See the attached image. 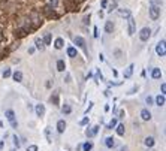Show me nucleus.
Returning a JSON list of instances; mask_svg holds the SVG:
<instances>
[{"label":"nucleus","instance_id":"obj_44","mask_svg":"<svg viewBox=\"0 0 166 151\" xmlns=\"http://www.w3.org/2000/svg\"><path fill=\"white\" fill-rule=\"evenodd\" d=\"M91 108H93V102H90V103H88V108H87V111H85V112H88Z\"/></svg>","mask_w":166,"mask_h":151},{"label":"nucleus","instance_id":"obj_7","mask_svg":"<svg viewBox=\"0 0 166 151\" xmlns=\"http://www.w3.org/2000/svg\"><path fill=\"white\" fill-rule=\"evenodd\" d=\"M118 15L123 16V18H129V16H132V15H130V9H127V8H121V9H118Z\"/></svg>","mask_w":166,"mask_h":151},{"label":"nucleus","instance_id":"obj_13","mask_svg":"<svg viewBox=\"0 0 166 151\" xmlns=\"http://www.w3.org/2000/svg\"><path fill=\"white\" fill-rule=\"evenodd\" d=\"M105 145H106L108 148H114L115 147V139L112 138V136L106 138V139H105Z\"/></svg>","mask_w":166,"mask_h":151},{"label":"nucleus","instance_id":"obj_6","mask_svg":"<svg viewBox=\"0 0 166 151\" xmlns=\"http://www.w3.org/2000/svg\"><path fill=\"white\" fill-rule=\"evenodd\" d=\"M97 132H99V126H93L91 129L85 132V135H87V138H93L94 135H97Z\"/></svg>","mask_w":166,"mask_h":151},{"label":"nucleus","instance_id":"obj_25","mask_svg":"<svg viewBox=\"0 0 166 151\" xmlns=\"http://www.w3.org/2000/svg\"><path fill=\"white\" fill-rule=\"evenodd\" d=\"M62 112L63 114H71L72 112V108H71V105H63V108H62Z\"/></svg>","mask_w":166,"mask_h":151},{"label":"nucleus","instance_id":"obj_43","mask_svg":"<svg viewBox=\"0 0 166 151\" xmlns=\"http://www.w3.org/2000/svg\"><path fill=\"white\" fill-rule=\"evenodd\" d=\"M136 90H138V87H133V88H132V90H130V91H129V94H133V93H135Z\"/></svg>","mask_w":166,"mask_h":151},{"label":"nucleus","instance_id":"obj_47","mask_svg":"<svg viewBox=\"0 0 166 151\" xmlns=\"http://www.w3.org/2000/svg\"><path fill=\"white\" fill-rule=\"evenodd\" d=\"M99 34H97V27H94V38H97Z\"/></svg>","mask_w":166,"mask_h":151},{"label":"nucleus","instance_id":"obj_28","mask_svg":"<svg viewBox=\"0 0 166 151\" xmlns=\"http://www.w3.org/2000/svg\"><path fill=\"white\" fill-rule=\"evenodd\" d=\"M117 8V2L115 0H111V3H109V6H108V12H112Z\"/></svg>","mask_w":166,"mask_h":151},{"label":"nucleus","instance_id":"obj_31","mask_svg":"<svg viewBox=\"0 0 166 151\" xmlns=\"http://www.w3.org/2000/svg\"><path fill=\"white\" fill-rule=\"evenodd\" d=\"M14 144H15L16 148H20V145H21V141H20V138L16 136V135H14Z\"/></svg>","mask_w":166,"mask_h":151},{"label":"nucleus","instance_id":"obj_22","mask_svg":"<svg viewBox=\"0 0 166 151\" xmlns=\"http://www.w3.org/2000/svg\"><path fill=\"white\" fill-rule=\"evenodd\" d=\"M112 30H114V24H112V21H106V24H105V32L112 33Z\"/></svg>","mask_w":166,"mask_h":151},{"label":"nucleus","instance_id":"obj_9","mask_svg":"<svg viewBox=\"0 0 166 151\" xmlns=\"http://www.w3.org/2000/svg\"><path fill=\"white\" fill-rule=\"evenodd\" d=\"M141 118H142L144 121H148V120H151V112L148 111L147 108H145V109H142V111H141Z\"/></svg>","mask_w":166,"mask_h":151},{"label":"nucleus","instance_id":"obj_35","mask_svg":"<svg viewBox=\"0 0 166 151\" xmlns=\"http://www.w3.org/2000/svg\"><path fill=\"white\" fill-rule=\"evenodd\" d=\"M88 121H90V118H88V117H85V118H82V120L80 121V124H81V126H85V124L88 123Z\"/></svg>","mask_w":166,"mask_h":151},{"label":"nucleus","instance_id":"obj_21","mask_svg":"<svg viewBox=\"0 0 166 151\" xmlns=\"http://www.w3.org/2000/svg\"><path fill=\"white\" fill-rule=\"evenodd\" d=\"M12 78H14V81H16V82H20V81H23V73L20 72V70H16V72H14Z\"/></svg>","mask_w":166,"mask_h":151},{"label":"nucleus","instance_id":"obj_14","mask_svg":"<svg viewBox=\"0 0 166 151\" xmlns=\"http://www.w3.org/2000/svg\"><path fill=\"white\" fill-rule=\"evenodd\" d=\"M34 45H36V49H39V51H43V49H45V45H43V40H42V39H39V38H36V39H34Z\"/></svg>","mask_w":166,"mask_h":151},{"label":"nucleus","instance_id":"obj_5","mask_svg":"<svg viewBox=\"0 0 166 151\" xmlns=\"http://www.w3.org/2000/svg\"><path fill=\"white\" fill-rule=\"evenodd\" d=\"M73 42H75V45H76V47H80V48L85 49V39H84V38H81V36H75V38H73Z\"/></svg>","mask_w":166,"mask_h":151},{"label":"nucleus","instance_id":"obj_32","mask_svg":"<svg viewBox=\"0 0 166 151\" xmlns=\"http://www.w3.org/2000/svg\"><path fill=\"white\" fill-rule=\"evenodd\" d=\"M51 102L54 105H58V94L57 93H54V96H51Z\"/></svg>","mask_w":166,"mask_h":151},{"label":"nucleus","instance_id":"obj_46","mask_svg":"<svg viewBox=\"0 0 166 151\" xmlns=\"http://www.w3.org/2000/svg\"><path fill=\"white\" fill-rule=\"evenodd\" d=\"M124 115H126V112H124V111H120V118H123Z\"/></svg>","mask_w":166,"mask_h":151},{"label":"nucleus","instance_id":"obj_41","mask_svg":"<svg viewBox=\"0 0 166 151\" xmlns=\"http://www.w3.org/2000/svg\"><path fill=\"white\" fill-rule=\"evenodd\" d=\"M3 39H5V36H3V30L0 29V42H3Z\"/></svg>","mask_w":166,"mask_h":151},{"label":"nucleus","instance_id":"obj_37","mask_svg":"<svg viewBox=\"0 0 166 151\" xmlns=\"http://www.w3.org/2000/svg\"><path fill=\"white\" fill-rule=\"evenodd\" d=\"M27 151H38V147H36V145H30V147L27 148Z\"/></svg>","mask_w":166,"mask_h":151},{"label":"nucleus","instance_id":"obj_10","mask_svg":"<svg viewBox=\"0 0 166 151\" xmlns=\"http://www.w3.org/2000/svg\"><path fill=\"white\" fill-rule=\"evenodd\" d=\"M151 76H153V79H160L162 78V70L159 67H154L151 70Z\"/></svg>","mask_w":166,"mask_h":151},{"label":"nucleus","instance_id":"obj_36","mask_svg":"<svg viewBox=\"0 0 166 151\" xmlns=\"http://www.w3.org/2000/svg\"><path fill=\"white\" fill-rule=\"evenodd\" d=\"M58 5V0H49V6H52V8H56Z\"/></svg>","mask_w":166,"mask_h":151},{"label":"nucleus","instance_id":"obj_20","mask_svg":"<svg viewBox=\"0 0 166 151\" xmlns=\"http://www.w3.org/2000/svg\"><path fill=\"white\" fill-rule=\"evenodd\" d=\"M144 144H145L147 147H153V145L156 144V141H154V138H153V136H148V138H145V139H144Z\"/></svg>","mask_w":166,"mask_h":151},{"label":"nucleus","instance_id":"obj_19","mask_svg":"<svg viewBox=\"0 0 166 151\" xmlns=\"http://www.w3.org/2000/svg\"><path fill=\"white\" fill-rule=\"evenodd\" d=\"M64 69H66L64 60H58L57 61V70H58V72H64Z\"/></svg>","mask_w":166,"mask_h":151},{"label":"nucleus","instance_id":"obj_49","mask_svg":"<svg viewBox=\"0 0 166 151\" xmlns=\"http://www.w3.org/2000/svg\"><path fill=\"white\" fill-rule=\"evenodd\" d=\"M11 151H16V150H11Z\"/></svg>","mask_w":166,"mask_h":151},{"label":"nucleus","instance_id":"obj_18","mask_svg":"<svg viewBox=\"0 0 166 151\" xmlns=\"http://www.w3.org/2000/svg\"><path fill=\"white\" fill-rule=\"evenodd\" d=\"M165 102H166V99H165V96H163V94H159V96L156 97V103H157V106H163Z\"/></svg>","mask_w":166,"mask_h":151},{"label":"nucleus","instance_id":"obj_8","mask_svg":"<svg viewBox=\"0 0 166 151\" xmlns=\"http://www.w3.org/2000/svg\"><path fill=\"white\" fill-rule=\"evenodd\" d=\"M34 111H36L38 117H43V115H45V106H43L42 103H40V105H36V108H34Z\"/></svg>","mask_w":166,"mask_h":151},{"label":"nucleus","instance_id":"obj_40","mask_svg":"<svg viewBox=\"0 0 166 151\" xmlns=\"http://www.w3.org/2000/svg\"><path fill=\"white\" fill-rule=\"evenodd\" d=\"M90 23V15L88 16H84V24H88Z\"/></svg>","mask_w":166,"mask_h":151},{"label":"nucleus","instance_id":"obj_17","mask_svg":"<svg viewBox=\"0 0 166 151\" xmlns=\"http://www.w3.org/2000/svg\"><path fill=\"white\" fill-rule=\"evenodd\" d=\"M54 47H56L57 49H62V48L64 47V40H63L62 38H57L56 42H54Z\"/></svg>","mask_w":166,"mask_h":151},{"label":"nucleus","instance_id":"obj_45","mask_svg":"<svg viewBox=\"0 0 166 151\" xmlns=\"http://www.w3.org/2000/svg\"><path fill=\"white\" fill-rule=\"evenodd\" d=\"M106 3H108V0H102V8H106Z\"/></svg>","mask_w":166,"mask_h":151},{"label":"nucleus","instance_id":"obj_50","mask_svg":"<svg viewBox=\"0 0 166 151\" xmlns=\"http://www.w3.org/2000/svg\"><path fill=\"white\" fill-rule=\"evenodd\" d=\"M150 151H151V150H150Z\"/></svg>","mask_w":166,"mask_h":151},{"label":"nucleus","instance_id":"obj_39","mask_svg":"<svg viewBox=\"0 0 166 151\" xmlns=\"http://www.w3.org/2000/svg\"><path fill=\"white\" fill-rule=\"evenodd\" d=\"M45 133H47V138H48V142H51V135H49V129H47V130H45Z\"/></svg>","mask_w":166,"mask_h":151},{"label":"nucleus","instance_id":"obj_26","mask_svg":"<svg viewBox=\"0 0 166 151\" xmlns=\"http://www.w3.org/2000/svg\"><path fill=\"white\" fill-rule=\"evenodd\" d=\"M42 40H43V45H49L51 43V33H47L45 38H43Z\"/></svg>","mask_w":166,"mask_h":151},{"label":"nucleus","instance_id":"obj_4","mask_svg":"<svg viewBox=\"0 0 166 151\" xmlns=\"http://www.w3.org/2000/svg\"><path fill=\"white\" fill-rule=\"evenodd\" d=\"M159 16H160V8L150 6V18L151 20H157Z\"/></svg>","mask_w":166,"mask_h":151},{"label":"nucleus","instance_id":"obj_42","mask_svg":"<svg viewBox=\"0 0 166 151\" xmlns=\"http://www.w3.org/2000/svg\"><path fill=\"white\" fill-rule=\"evenodd\" d=\"M11 126H12L14 129H16V127H18V123H16V121H12V123H11Z\"/></svg>","mask_w":166,"mask_h":151},{"label":"nucleus","instance_id":"obj_38","mask_svg":"<svg viewBox=\"0 0 166 151\" xmlns=\"http://www.w3.org/2000/svg\"><path fill=\"white\" fill-rule=\"evenodd\" d=\"M160 90H162V94L165 96V91H166V84H165V82L162 84V87H160Z\"/></svg>","mask_w":166,"mask_h":151},{"label":"nucleus","instance_id":"obj_1","mask_svg":"<svg viewBox=\"0 0 166 151\" xmlns=\"http://www.w3.org/2000/svg\"><path fill=\"white\" fill-rule=\"evenodd\" d=\"M165 45H166L165 39H162V40L156 45V52H157L160 57H165V56H166V47H165Z\"/></svg>","mask_w":166,"mask_h":151},{"label":"nucleus","instance_id":"obj_27","mask_svg":"<svg viewBox=\"0 0 166 151\" xmlns=\"http://www.w3.org/2000/svg\"><path fill=\"white\" fill-rule=\"evenodd\" d=\"M163 3L162 0H150V6H156V8H160Z\"/></svg>","mask_w":166,"mask_h":151},{"label":"nucleus","instance_id":"obj_2","mask_svg":"<svg viewBox=\"0 0 166 151\" xmlns=\"http://www.w3.org/2000/svg\"><path fill=\"white\" fill-rule=\"evenodd\" d=\"M150 36H151V30H150V27H144V29H141V32H139V39L145 42V40L150 39Z\"/></svg>","mask_w":166,"mask_h":151},{"label":"nucleus","instance_id":"obj_11","mask_svg":"<svg viewBox=\"0 0 166 151\" xmlns=\"http://www.w3.org/2000/svg\"><path fill=\"white\" fill-rule=\"evenodd\" d=\"M133 69H135V65H129L124 70V78H130L133 75Z\"/></svg>","mask_w":166,"mask_h":151},{"label":"nucleus","instance_id":"obj_15","mask_svg":"<svg viewBox=\"0 0 166 151\" xmlns=\"http://www.w3.org/2000/svg\"><path fill=\"white\" fill-rule=\"evenodd\" d=\"M5 115H6V118L9 120L11 123H12V121H15V112H14L12 109H8V111L5 112Z\"/></svg>","mask_w":166,"mask_h":151},{"label":"nucleus","instance_id":"obj_33","mask_svg":"<svg viewBox=\"0 0 166 151\" xmlns=\"http://www.w3.org/2000/svg\"><path fill=\"white\" fill-rule=\"evenodd\" d=\"M11 75H12L11 69H5V70H3V78H9Z\"/></svg>","mask_w":166,"mask_h":151},{"label":"nucleus","instance_id":"obj_34","mask_svg":"<svg viewBox=\"0 0 166 151\" xmlns=\"http://www.w3.org/2000/svg\"><path fill=\"white\" fill-rule=\"evenodd\" d=\"M153 102H154V100H153L151 96H147V97H145V103H147V105H153Z\"/></svg>","mask_w":166,"mask_h":151},{"label":"nucleus","instance_id":"obj_30","mask_svg":"<svg viewBox=\"0 0 166 151\" xmlns=\"http://www.w3.org/2000/svg\"><path fill=\"white\" fill-rule=\"evenodd\" d=\"M82 148H84V151H91L93 144H91V142H85V144L82 145Z\"/></svg>","mask_w":166,"mask_h":151},{"label":"nucleus","instance_id":"obj_16","mask_svg":"<svg viewBox=\"0 0 166 151\" xmlns=\"http://www.w3.org/2000/svg\"><path fill=\"white\" fill-rule=\"evenodd\" d=\"M27 34V29H18L15 30V38H24Z\"/></svg>","mask_w":166,"mask_h":151},{"label":"nucleus","instance_id":"obj_29","mask_svg":"<svg viewBox=\"0 0 166 151\" xmlns=\"http://www.w3.org/2000/svg\"><path fill=\"white\" fill-rule=\"evenodd\" d=\"M115 126H117V120H115V118H112V120H111V121L108 123V126H106V129H114Z\"/></svg>","mask_w":166,"mask_h":151},{"label":"nucleus","instance_id":"obj_48","mask_svg":"<svg viewBox=\"0 0 166 151\" xmlns=\"http://www.w3.org/2000/svg\"><path fill=\"white\" fill-rule=\"evenodd\" d=\"M3 145H5V142H3V141H0V150L3 148Z\"/></svg>","mask_w":166,"mask_h":151},{"label":"nucleus","instance_id":"obj_3","mask_svg":"<svg viewBox=\"0 0 166 151\" xmlns=\"http://www.w3.org/2000/svg\"><path fill=\"white\" fill-rule=\"evenodd\" d=\"M127 30H129V34H133L136 30V21L133 16H129L127 18Z\"/></svg>","mask_w":166,"mask_h":151},{"label":"nucleus","instance_id":"obj_23","mask_svg":"<svg viewBox=\"0 0 166 151\" xmlns=\"http://www.w3.org/2000/svg\"><path fill=\"white\" fill-rule=\"evenodd\" d=\"M115 127H117V135L123 136V135H124V132H126V129H124V124H118V126H115Z\"/></svg>","mask_w":166,"mask_h":151},{"label":"nucleus","instance_id":"obj_12","mask_svg":"<svg viewBox=\"0 0 166 151\" xmlns=\"http://www.w3.org/2000/svg\"><path fill=\"white\" fill-rule=\"evenodd\" d=\"M57 130H58V133H63V132L66 130V123H64V120H58V121H57Z\"/></svg>","mask_w":166,"mask_h":151},{"label":"nucleus","instance_id":"obj_24","mask_svg":"<svg viewBox=\"0 0 166 151\" xmlns=\"http://www.w3.org/2000/svg\"><path fill=\"white\" fill-rule=\"evenodd\" d=\"M67 56H69V57H76V48L69 47V48H67Z\"/></svg>","mask_w":166,"mask_h":151}]
</instances>
